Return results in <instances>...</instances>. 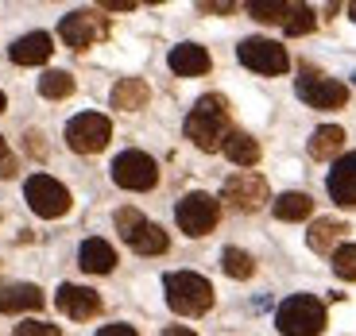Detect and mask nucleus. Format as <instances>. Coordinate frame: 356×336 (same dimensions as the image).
I'll return each instance as SVG.
<instances>
[{
	"mask_svg": "<svg viewBox=\"0 0 356 336\" xmlns=\"http://www.w3.org/2000/svg\"><path fill=\"white\" fill-rule=\"evenodd\" d=\"M39 93H43L47 101H63L74 93V78L66 70H47L43 78H39Z\"/></svg>",
	"mask_w": 356,
	"mask_h": 336,
	"instance_id": "393cba45",
	"label": "nucleus"
},
{
	"mask_svg": "<svg viewBox=\"0 0 356 336\" xmlns=\"http://www.w3.org/2000/svg\"><path fill=\"white\" fill-rule=\"evenodd\" d=\"M147 97H152V89H147V81L143 78H120L113 85V108H120V112H136V108L147 105Z\"/></svg>",
	"mask_w": 356,
	"mask_h": 336,
	"instance_id": "aec40b11",
	"label": "nucleus"
},
{
	"mask_svg": "<svg viewBox=\"0 0 356 336\" xmlns=\"http://www.w3.org/2000/svg\"><path fill=\"white\" fill-rule=\"evenodd\" d=\"M341 147H345V128H337V124H321L318 132L310 135L314 159H333V155H341Z\"/></svg>",
	"mask_w": 356,
	"mask_h": 336,
	"instance_id": "4be33fe9",
	"label": "nucleus"
},
{
	"mask_svg": "<svg viewBox=\"0 0 356 336\" xmlns=\"http://www.w3.org/2000/svg\"><path fill=\"white\" fill-rule=\"evenodd\" d=\"M12 336H63V333L54 325H47V321H24V325H16Z\"/></svg>",
	"mask_w": 356,
	"mask_h": 336,
	"instance_id": "c85d7f7f",
	"label": "nucleus"
},
{
	"mask_svg": "<svg viewBox=\"0 0 356 336\" xmlns=\"http://www.w3.org/2000/svg\"><path fill=\"white\" fill-rule=\"evenodd\" d=\"M51 35L47 31H31V35H19L16 43L8 47V58L16 66H43L51 58Z\"/></svg>",
	"mask_w": 356,
	"mask_h": 336,
	"instance_id": "2eb2a0df",
	"label": "nucleus"
},
{
	"mask_svg": "<svg viewBox=\"0 0 356 336\" xmlns=\"http://www.w3.org/2000/svg\"><path fill=\"white\" fill-rule=\"evenodd\" d=\"M170 70L178 74V78H197V74L209 70V51L197 43H178L175 51H170Z\"/></svg>",
	"mask_w": 356,
	"mask_h": 336,
	"instance_id": "f3484780",
	"label": "nucleus"
},
{
	"mask_svg": "<svg viewBox=\"0 0 356 336\" xmlns=\"http://www.w3.org/2000/svg\"><path fill=\"white\" fill-rule=\"evenodd\" d=\"M27 151H35V155H47V147L39 143V135H27Z\"/></svg>",
	"mask_w": 356,
	"mask_h": 336,
	"instance_id": "f704fd0d",
	"label": "nucleus"
},
{
	"mask_svg": "<svg viewBox=\"0 0 356 336\" xmlns=\"http://www.w3.org/2000/svg\"><path fill=\"white\" fill-rule=\"evenodd\" d=\"M236 58H241L248 70L264 74V78H279V74L291 70V58H286V51L275 43V39H244L241 47H236Z\"/></svg>",
	"mask_w": 356,
	"mask_h": 336,
	"instance_id": "1a4fd4ad",
	"label": "nucleus"
},
{
	"mask_svg": "<svg viewBox=\"0 0 356 336\" xmlns=\"http://www.w3.org/2000/svg\"><path fill=\"white\" fill-rule=\"evenodd\" d=\"M275 325L283 336H321V328H325V305L314 294H291L279 305Z\"/></svg>",
	"mask_w": 356,
	"mask_h": 336,
	"instance_id": "7ed1b4c3",
	"label": "nucleus"
},
{
	"mask_svg": "<svg viewBox=\"0 0 356 336\" xmlns=\"http://www.w3.org/2000/svg\"><path fill=\"white\" fill-rule=\"evenodd\" d=\"M348 16H353V24H356V4H348Z\"/></svg>",
	"mask_w": 356,
	"mask_h": 336,
	"instance_id": "e433bc0d",
	"label": "nucleus"
},
{
	"mask_svg": "<svg viewBox=\"0 0 356 336\" xmlns=\"http://www.w3.org/2000/svg\"><path fill=\"white\" fill-rule=\"evenodd\" d=\"M225 201L232 205V209L241 212H256L259 205L267 201V182L259 174H252V170H241V174H232L229 182H225Z\"/></svg>",
	"mask_w": 356,
	"mask_h": 336,
	"instance_id": "f8f14e48",
	"label": "nucleus"
},
{
	"mask_svg": "<svg viewBox=\"0 0 356 336\" xmlns=\"http://www.w3.org/2000/svg\"><path fill=\"white\" fill-rule=\"evenodd\" d=\"M54 305L74 321H93L101 313V294L89 290V286H74V283H63L58 294H54Z\"/></svg>",
	"mask_w": 356,
	"mask_h": 336,
	"instance_id": "ddd939ff",
	"label": "nucleus"
},
{
	"mask_svg": "<svg viewBox=\"0 0 356 336\" xmlns=\"http://www.w3.org/2000/svg\"><path fill=\"white\" fill-rule=\"evenodd\" d=\"M333 274L345 283H356V244H341L333 251Z\"/></svg>",
	"mask_w": 356,
	"mask_h": 336,
	"instance_id": "cd10ccee",
	"label": "nucleus"
},
{
	"mask_svg": "<svg viewBox=\"0 0 356 336\" xmlns=\"http://www.w3.org/2000/svg\"><path fill=\"white\" fill-rule=\"evenodd\" d=\"M108 140H113V124L101 112H78L66 124V143L78 155H97V151L108 147Z\"/></svg>",
	"mask_w": 356,
	"mask_h": 336,
	"instance_id": "6e6552de",
	"label": "nucleus"
},
{
	"mask_svg": "<svg viewBox=\"0 0 356 336\" xmlns=\"http://www.w3.org/2000/svg\"><path fill=\"white\" fill-rule=\"evenodd\" d=\"M78 263H81L86 274H108L116 267V251H113V244H105V240L93 236L78 248Z\"/></svg>",
	"mask_w": 356,
	"mask_h": 336,
	"instance_id": "6ab92c4d",
	"label": "nucleus"
},
{
	"mask_svg": "<svg viewBox=\"0 0 356 336\" xmlns=\"http://www.w3.org/2000/svg\"><path fill=\"white\" fill-rule=\"evenodd\" d=\"M221 271L229 274V278H252V274H256V259L241 248H225L221 251Z\"/></svg>",
	"mask_w": 356,
	"mask_h": 336,
	"instance_id": "b1692460",
	"label": "nucleus"
},
{
	"mask_svg": "<svg viewBox=\"0 0 356 336\" xmlns=\"http://www.w3.org/2000/svg\"><path fill=\"white\" fill-rule=\"evenodd\" d=\"M16 174V159L8 155V143L0 140V178H12Z\"/></svg>",
	"mask_w": 356,
	"mask_h": 336,
	"instance_id": "c756f323",
	"label": "nucleus"
},
{
	"mask_svg": "<svg viewBox=\"0 0 356 336\" xmlns=\"http://www.w3.org/2000/svg\"><path fill=\"white\" fill-rule=\"evenodd\" d=\"M4 108H8V97H4V93H0V112H4Z\"/></svg>",
	"mask_w": 356,
	"mask_h": 336,
	"instance_id": "c9c22d12",
	"label": "nucleus"
},
{
	"mask_svg": "<svg viewBox=\"0 0 356 336\" xmlns=\"http://www.w3.org/2000/svg\"><path fill=\"white\" fill-rule=\"evenodd\" d=\"M43 310V290L31 283H4L0 286V313H27Z\"/></svg>",
	"mask_w": 356,
	"mask_h": 336,
	"instance_id": "dca6fc26",
	"label": "nucleus"
},
{
	"mask_svg": "<svg viewBox=\"0 0 356 336\" xmlns=\"http://www.w3.org/2000/svg\"><path fill=\"white\" fill-rule=\"evenodd\" d=\"M314 24H318V16H314L310 4H291L286 8V19H283L286 35H306V31H314Z\"/></svg>",
	"mask_w": 356,
	"mask_h": 336,
	"instance_id": "a878e982",
	"label": "nucleus"
},
{
	"mask_svg": "<svg viewBox=\"0 0 356 336\" xmlns=\"http://www.w3.org/2000/svg\"><path fill=\"white\" fill-rule=\"evenodd\" d=\"M271 209H275L279 221H306L314 212V201H310V194H298L294 190V194H279Z\"/></svg>",
	"mask_w": 356,
	"mask_h": 336,
	"instance_id": "5701e85b",
	"label": "nucleus"
},
{
	"mask_svg": "<svg viewBox=\"0 0 356 336\" xmlns=\"http://www.w3.org/2000/svg\"><path fill=\"white\" fill-rule=\"evenodd\" d=\"M163 290H167V305L182 317H197V313H209L213 305V286L209 278L194 271H170L163 278Z\"/></svg>",
	"mask_w": 356,
	"mask_h": 336,
	"instance_id": "f03ea898",
	"label": "nucleus"
},
{
	"mask_svg": "<svg viewBox=\"0 0 356 336\" xmlns=\"http://www.w3.org/2000/svg\"><path fill=\"white\" fill-rule=\"evenodd\" d=\"M330 197L345 209L356 205V155H341L330 170Z\"/></svg>",
	"mask_w": 356,
	"mask_h": 336,
	"instance_id": "4468645a",
	"label": "nucleus"
},
{
	"mask_svg": "<svg viewBox=\"0 0 356 336\" xmlns=\"http://www.w3.org/2000/svg\"><path fill=\"white\" fill-rule=\"evenodd\" d=\"M286 8H291V4H283V0H252L248 16H256L259 24H283Z\"/></svg>",
	"mask_w": 356,
	"mask_h": 336,
	"instance_id": "bb28decb",
	"label": "nucleus"
},
{
	"mask_svg": "<svg viewBox=\"0 0 356 336\" xmlns=\"http://www.w3.org/2000/svg\"><path fill=\"white\" fill-rule=\"evenodd\" d=\"M58 35H63V43L70 47V51H89V47L97 43V39L108 35V24L97 16V12H70V16H63V24H58Z\"/></svg>",
	"mask_w": 356,
	"mask_h": 336,
	"instance_id": "9b49d317",
	"label": "nucleus"
},
{
	"mask_svg": "<svg viewBox=\"0 0 356 336\" xmlns=\"http://www.w3.org/2000/svg\"><path fill=\"white\" fill-rule=\"evenodd\" d=\"M217 217H221L217 197L202 194V190H197V194H186L175 205V221L186 236H209V232L217 228Z\"/></svg>",
	"mask_w": 356,
	"mask_h": 336,
	"instance_id": "0eeeda50",
	"label": "nucleus"
},
{
	"mask_svg": "<svg viewBox=\"0 0 356 336\" xmlns=\"http://www.w3.org/2000/svg\"><path fill=\"white\" fill-rule=\"evenodd\" d=\"M197 8H202V12H232V4H229V0H221V4H209V0H202Z\"/></svg>",
	"mask_w": 356,
	"mask_h": 336,
	"instance_id": "473e14b6",
	"label": "nucleus"
},
{
	"mask_svg": "<svg viewBox=\"0 0 356 336\" xmlns=\"http://www.w3.org/2000/svg\"><path fill=\"white\" fill-rule=\"evenodd\" d=\"M24 197H27V205H31V212L43 217V221H54V217H63V212L70 209V190L51 174H31L27 178Z\"/></svg>",
	"mask_w": 356,
	"mask_h": 336,
	"instance_id": "423d86ee",
	"label": "nucleus"
},
{
	"mask_svg": "<svg viewBox=\"0 0 356 336\" xmlns=\"http://www.w3.org/2000/svg\"><path fill=\"white\" fill-rule=\"evenodd\" d=\"M116 228H120L124 244L136 251V255H163V251L170 248L167 232H163L159 224L143 221V212H136V209H120V212H116Z\"/></svg>",
	"mask_w": 356,
	"mask_h": 336,
	"instance_id": "20e7f679",
	"label": "nucleus"
},
{
	"mask_svg": "<svg viewBox=\"0 0 356 336\" xmlns=\"http://www.w3.org/2000/svg\"><path fill=\"white\" fill-rule=\"evenodd\" d=\"M163 336H197V333L186 325H170V328H163Z\"/></svg>",
	"mask_w": 356,
	"mask_h": 336,
	"instance_id": "72a5a7b5",
	"label": "nucleus"
},
{
	"mask_svg": "<svg viewBox=\"0 0 356 336\" xmlns=\"http://www.w3.org/2000/svg\"><path fill=\"white\" fill-rule=\"evenodd\" d=\"M294 89H298V97H302L306 105H310V108H321V112L345 108V101H348V85H345V81L325 78V74H318L314 66H302V70H298Z\"/></svg>",
	"mask_w": 356,
	"mask_h": 336,
	"instance_id": "39448f33",
	"label": "nucleus"
},
{
	"mask_svg": "<svg viewBox=\"0 0 356 336\" xmlns=\"http://www.w3.org/2000/svg\"><path fill=\"white\" fill-rule=\"evenodd\" d=\"M348 232L345 221H333V217H321V221L310 224V232H306V244H310L314 251H321V255H333V251L341 248V236Z\"/></svg>",
	"mask_w": 356,
	"mask_h": 336,
	"instance_id": "a211bd4d",
	"label": "nucleus"
},
{
	"mask_svg": "<svg viewBox=\"0 0 356 336\" xmlns=\"http://www.w3.org/2000/svg\"><path fill=\"white\" fill-rule=\"evenodd\" d=\"M105 8H108V12H132L136 0H105Z\"/></svg>",
	"mask_w": 356,
	"mask_h": 336,
	"instance_id": "2f4dec72",
	"label": "nucleus"
},
{
	"mask_svg": "<svg viewBox=\"0 0 356 336\" xmlns=\"http://www.w3.org/2000/svg\"><path fill=\"white\" fill-rule=\"evenodd\" d=\"M97 336H140V333H136L132 325H105Z\"/></svg>",
	"mask_w": 356,
	"mask_h": 336,
	"instance_id": "7c9ffc66",
	"label": "nucleus"
},
{
	"mask_svg": "<svg viewBox=\"0 0 356 336\" xmlns=\"http://www.w3.org/2000/svg\"><path fill=\"white\" fill-rule=\"evenodd\" d=\"M186 140H194V147H202V151L225 147V140H229V105H225V97L209 93V97H202L190 108Z\"/></svg>",
	"mask_w": 356,
	"mask_h": 336,
	"instance_id": "f257e3e1",
	"label": "nucleus"
},
{
	"mask_svg": "<svg viewBox=\"0 0 356 336\" xmlns=\"http://www.w3.org/2000/svg\"><path fill=\"white\" fill-rule=\"evenodd\" d=\"M225 155H229V162H236V167H256L259 162V143L252 140L248 132H229V140H225Z\"/></svg>",
	"mask_w": 356,
	"mask_h": 336,
	"instance_id": "412c9836",
	"label": "nucleus"
},
{
	"mask_svg": "<svg viewBox=\"0 0 356 336\" xmlns=\"http://www.w3.org/2000/svg\"><path fill=\"white\" fill-rule=\"evenodd\" d=\"M113 182L120 190H152L159 182V167H155L152 155H143V151H124V155H116L113 159Z\"/></svg>",
	"mask_w": 356,
	"mask_h": 336,
	"instance_id": "9d476101",
	"label": "nucleus"
}]
</instances>
